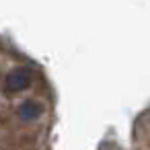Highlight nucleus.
Segmentation results:
<instances>
[{"mask_svg":"<svg viewBox=\"0 0 150 150\" xmlns=\"http://www.w3.org/2000/svg\"><path fill=\"white\" fill-rule=\"evenodd\" d=\"M29 84H31V74H29V70H25V68H17V70H13V72L6 76V88L13 91V93L25 91Z\"/></svg>","mask_w":150,"mask_h":150,"instance_id":"obj_1","label":"nucleus"},{"mask_svg":"<svg viewBox=\"0 0 150 150\" xmlns=\"http://www.w3.org/2000/svg\"><path fill=\"white\" fill-rule=\"evenodd\" d=\"M19 113L25 121H31V119H37L41 113H43V105L35 99H27L21 107H19Z\"/></svg>","mask_w":150,"mask_h":150,"instance_id":"obj_2","label":"nucleus"}]
</instances>
